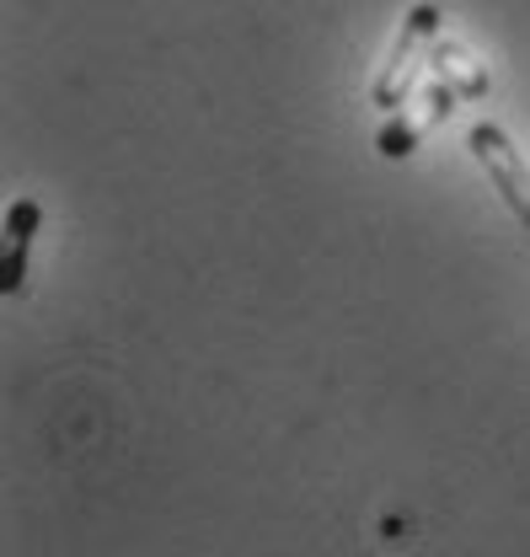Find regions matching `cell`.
I'll use <instances>...</instances> for the list:
<instances>
[{"label":"cell","mask_w":530,"mask_h":557,"mask_svg":"<svg viewBox=\"0 0 530 557\" xmlns=\"http://www.w3.org/2000/svg\"><path fill=\"white\" fill-rule=\"evenodd\" d=\"M440 22H445V16H440V5H429V0H418V5L402 16L397 44H392L386 65H381L375 86H370V102H375V108H402V102H407V91H412V81H418L423 49L440 44Z\"/></svg>","instance_id":"6da1fadb"},{"label":"cell","mask_w":530,"mask_h":557,"mask_svg":"<svg viewBox=\"0 0 530 557\" xmlns=\"http://www.w3.org/2000/svg\"><path fill=\"white\" fill-rule=\"evenodd\" d=\"M451 108H456V86L451 81H440L434 75V86H423L412 102H402V113H392L386 124H381V135H375V150L386 156V161H402V156H412L418 150V139L434 135L445 119H451Z\"/></svg>","instance_id":"7a4b0ae2"},{"label":"cell","mask_w":530,"mask_h":557,"mask_svg":"<svg viewBox=\"0 0 530 557\" xmlns=\"http://www.w3.org/2000/svg\"><path fill=\"white\" fill-rule=\"evenodd\" d=\"M471 156L488 166V183L504 194V205L515 209V220L530 231V166L520 161V150H515V139L504 135L498 124H471Z\"/></svg>","instance_id":"3957f363"},{"label":"cell","mask_w":530,"mask_h":557,"mask_svg":"<svg viewBox=\"0 0 530 557\" xmlns=\"http://www.w3.org/2000/svg\"><path fill=\"white\" fill-rule=\"evenodd\" d=\"M44 225L38 199H16L5 209V252H0V295H22L27 289V247Z\"/></svg>","instance_id":"277c9868"},{"label":"cell","mask_w":530,"mask_h":557,"mask_svg":"<svg viewBox=\"0 0 530 557\" xmlns=\"http://www.w3.org/2000/svg\"><path fill=\"white\" fill-rule=\"evenodd\" d=\"M434 75L456 86V97H488V65H477L461 44L440 38L434 44Z\"/></svg>","instance_id":"5b68a950"}]
</instances>
